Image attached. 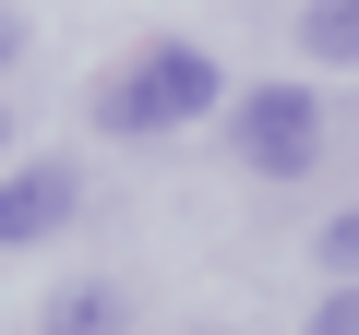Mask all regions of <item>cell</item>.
I'll use <instances>...</instances> for the list:
<instances>
[{
	"label": "cell",
	"instance_id": "cell-2",
	"mask_svg": "<svg viewBox=\"0 0 359 335\" xmlns=\"http://www.w3.org/2000/svg\"><path fill=\"white\" fill-rule=\"evenodd\" d=\"M228 144H240L252 180H311V156H323V108H311V84H252V96L228 108Z\"/></svg>",
	"mask_w": 359,
	"mask_h": 335
},
{
	"label": "cell",
	"instance_id": "cell-6",
	"mask_svg": "<svg viewBox=\"0 0 359 335\" xmlns=\"http://www.w3.org/2000/svg\"><path fill=\"white\" fill-rule=\"evenodd\" d=\"M323 264H335V275H347V287H359V204H347V216H335V228H323Z\"/></svg>",
	"mask_w": 359,
	"mask_h": 335
},
{
	"label": "cell",
	"instance_id": "cell-7",
	"mask_svg": "<svg viewBox=\"0 0 359 335\" xmlns=\"http://www.w3.org/2000/svg\"><path fill=\"white\" fill-rule=\"evenodd\" d=\"M311 335H359V287H335V299L311 311Z\"/></svg>",
	"mask_w": 359,
	"mask_h": 335
},
{
	"label": "cell",
	"instance_id": "cell-9",
	"mask_svg": "<svg viewBox=\"0 0 359 335\" xmlns=\"http://www.w3.org/2000/svg\"><path fill=\"white\" fill-rule=\"evenodd\" d=\"M0 144H13V120H0Z\"/></svg>",
	"mask_w": 359,
	"mask_h": 335
},
{
	"label": "cell",
	"instance_id": "cell-3",
	"mask_svg": "<svg viewBox=\"0 0 359 335\" xmlns=\"http://www.w3.org/2000/svg\"><path fill=\"white\" fill-rule=\"evenodd\" d=\"M72 204H84V180H72V168H13V180H0V252L60 240V228H72Z\"/></svg>",
	"mask_w": 359,
	"mask_h": 335
},
{
	"label": "cell",
	"instance_id": "cell-8",
	"mask_svg": "<svg viewBox=\"0 0 359 335\" xmlns=\"http://www.w3.org/2000/svg\"><path fill=\"white\" fill-rule=\"evenodd\" d=\"M13 60H25V25H13V13H0V72H13Z\"/></svg>",
	"mask_w": 359,
	"mask_h": 335
},
{
	"label": "cell",
	"instance_id": "cell-5",
	"mask_svg": "<svg viewBox=\"0 0 359 335\" xmlns=\"http://www.w3.org/2000/svg\"><path fill=\"white\" fill-rule=\"evenodd\" d=\"M299 48L323 72H359V0H311V13H299Z\"/></svg>",
	"mask_w": 359,
	"mask_h": 335
},
{
	"label": "cell",
	"instance_id": "cell-4",
	"mask_svg": "<svg viewBox=\"0 0 359 335\" xmlns=\"http://www.w3.org/2000/svg\"><path fill=\"white\" fill-rule=\"evenodd\" d=\"M120 323H132V299H120L108 275H72V287L48 299V323H36V335H120Z\"/></svg>",
	"mask_w": 359,
	"mask_h": 335
},
{
	"label": "cell",
	"instance_id": "cell-1",
	"mask_svg": "<svg viewBox=\"0 0 359 335\" xmlns=\"http://www.w3.org/2000/svg\"><path fill=\"white\" fill-rule=\"evenodd\" d=\"M216 108V48H144L132 72L96 84V132H180V120H204Z\"/></svg>",
	"mask_w": 359,
	"mask_h": 335
}]
</instances>
